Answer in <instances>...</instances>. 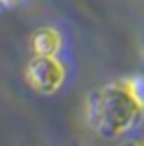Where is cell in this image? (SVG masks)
I'll list each match as a JSON object with an SVG mask.
<instances>
[{
    "instance_id": "1",
    "label": "cell",
    "mask_w": 144,
    "mask_h": 146,
    "mask_svg": "<svg viewBox=\"0 0 144 146\" xmlns=\"http://www.w3.org/2000/svg\"><path fill=\"white\" fill-rule=\"evenodd\" d=\"M144 105L130 93L126 81L111 83L95 91L87 101L89 124L103 136H117L132 128L142 119Z\"/></svg>"
},
{
    "instance_id": "2",
    "label": "cell",
    "mask_w": 144,
    "mask_h": 146,
    "mask_svg": "<svg viewBox=\"0 0 144 146\" xmlns=\"http://www.w3.org/2000/svg\"><path fill=\"white\" fill-rule=\"evenodd\" d=\"M63 67L57 59H53V55H36L30 65H28V83L38 91V93H55L61 83H63Z\"/></svg>"
},
{
    "instance_id": "3",
    "label": "cell",
    "mask_w": 144,
    "mask_h": 146,
    "mask_svg": "<svg viewBox=\"0 0 144 146\" xmlns=\"http://www.w3.org/2000/svg\"><path fill=\"white\" fill-rule=\"evenodd\" d=\"M61 46V38L53 28H40L32 36V48L36 55H53Z\"/></svg>"
},
{
    "instance_id": "4",
    "label": "cell",
    "mask_w": 144,
    "mask_h": 146,
    "mask_svg": "<svg viewBox=\"0 0 144 146\" xmlns=\"http://www.w3.org/2000/svg\"><path fill=\"white\" fill-rule=\"evenodd\" d=\"M126 85H128L130 93L134 95V99H136L140 105H144V75L130 77V79L126 81Z\"/></svg>"
},
{
    "instance_id": "5",
    "label": "cell",
    "mask_w": 144,
    "mask_h": 146,
    "mask_svg": "<svg viewBox=\"0 0 144 146\" xmlns=\"http://www.w3.org/2000/svg\"><path fill=\"white\" fill-rule=\"evenodd\" d=\"M120 146H142V144H138V142H124V144H120Z\"/></svg>"
},
{
    "instance_id": "6",
    "label": "cell",
    "mask_w": 144,
    "mask_h": 146,
    "mask_svg": "<svg viewBox=\"0 0 144 146\" xmlns=\"http://www.w3.org/2000/svg\"><path fill=\"white\" fill-rule=\"evenodd\" d=\"M2 2H6V4H12V2H18V0H2Z\"/></svg>"
},
{
    "instance_id": "7",
    "label": "cell",
    "mask_w": 144,
    "mask_h": 146,
    "mask_svg": "<svg viewBox=\"0 0 144 146\" xmlns=\"http://www.w3.org/2000/svg\"><path fill=\"white\" fill-rule=\"evenodd\" d=\"M0 2H2V0H0Z\"/></svg>"
}]
</instances>
